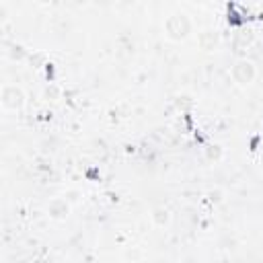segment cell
Here are the masks:
<instances>
[{"label":"cell","mask_w":263,"mask_h":263,"mask_svg":"<svg viewBox=\"0 0 263 263\" xmlns=\"http://www.w3.org/2000/svg\"><path fill=\"white\" fill-rule=\"evenodd\" d=\"M162 31H164V37L171 39V41H185L193 33V21H191V16L187 12L173 10V12H168L164 16Z\"/></svg>","instance_id":"1"},{"label":"cell","mask_w":263,"mask_h":263,"mask_svg":"<svg viewBox=\"0 0 263 263\" xmlns=\"http://www.w3.org/2000/svg\"><path fill=\"white\" fill-rule=\"evenodd\" d=\"M230 78L234 80V84L238 86H249L255 82L257 78V66L255 62L247 60V58H238L232 66H230Z\"/></svg>","instance_id":"2"},{"label":"cell","mask_w":263,"mask_h":263,"mask_svg":"<svg viewBox=\"0 0 263 263\" xmlns=\"http://www.w3.org/2000/svg\"><path fill=\"white\" fill-rule=\"evenodd\" d=\"M27 103V95L18 84H2L0 88V105L4 111H21Z\"/></svg>","instance_id":"3"},{"label":"cell","mask_w":263,"mask_h":263,"mask_svg":"<svg viewBox=\"0 0 263 263\" xmlns=\"http://www.w3.org/2000/svg\"><path fill=\"white\" fill-rule=\"evenodd\" d=\"M45 212L53 222H66L72 212V205L66 197H51L45 205Z\"/></svg>","instance_id":"4"},{"label":"cell","mask_w":263,"mask_h":263,"mask_svg":"<svg viewBox=\"0 0 263 263\" xmlns=\"http://www.w3.org/2000/svg\"><path fill=\"white\" fill-rule=\"evenodd\" d=\"M220 41H222L220 31L214 27H205V29L197 31V45L203 51H216L220 47Z\"/></svg>","instance_id":"5"},{"label":"cell","mask_w":263,"mask_h":263,"mask_svg":"<svg viewBox=\"0 0 263 263\" xmlns=\"http://www.w3.org/2000/svg\"><path fill=\"white\" fill-rule=\"evenodd\" d=\"M173 220V214L166 205H154L152 212H150V222L156 226V228H166Z\"/></svg>","instance_id":"6"},{"label":"cell","mask_w":263,"mask_h":263,"mask_svg":"<svg viewBox=\"0 0 263 263\" xmlns=\"http://www.w3.org/2000/svg\"><path fill=\"white\" fill-rule=\"evenodd\" d=\"M222 156H224V148H222L220 144H210V146L205 148V158H208V160L218 162V160H222Z\"/></svg>","instance_id":"7"},{"label":"cell","mask_w":263,"mask_h":263,"mask_svg":"<svg viewBox=\"0 0 263 263\" xmlns=\"http://www.w3.org/2000/svg\"><path fill=\"white\" fill-rule=\"evenodd\" d=\"M58 95H60V90H58L55 86H51V88L47 86V88H45V97H51V99H58Z\"/></svg>","instance_id":"8"},{"label":"cell","mask_w":263,"mask_h":263,"mask_svg":"<svg viewBox=\"0 0 263 263\" xmlns=\"http://www.w3.org/2000/svg\"><path fill=\"white\" fill-rule=\"evenodd\" d=\"M33 263H53V261H51V257H47V255H41V257H37Z\"/></svg>","instance_id":"9"}]
</instances>
